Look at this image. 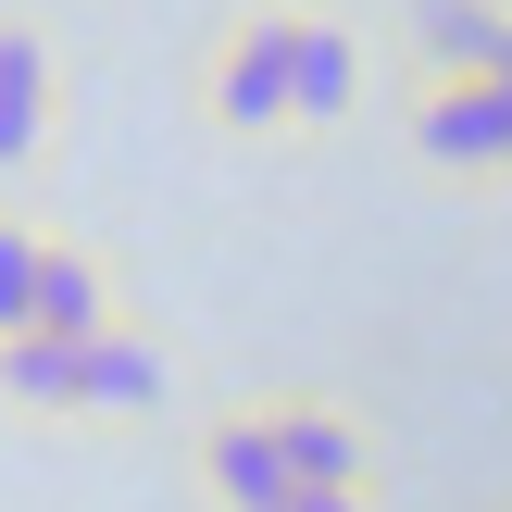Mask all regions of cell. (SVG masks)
Segmentation results:
<instances>
[{"instance_id":"7","label":"cell","mask_w":512,"mask_h":512,"mask_svg":"<svg viewBox=\"0 0 512 512\" xmlns=\"http://www.w3.org/2000/svg\"><path fill=\"white\" fill-rule=\"evenodd\" d=\"M100 325H113V263H100V250H75V238H50V250H38V300H25V338L88 350Z\"/></svg>"},{"instance_id":"10","label":"cell","mask_w":512,"mask_h":512,"mask_svg":"<svg viewBox=\"0 0 512 512\" xmlns=\"http://www.w3.org/2000/svg\"><path fill=\"white\" fill-rule=\"evenodd\" d=\"M0 400H13V413H88V350H63V338H0Z\"/></svg>"},{"instance_id":"12","label":"cell","mask_w":512,"mask_h":512,"mask_svg":"<svg viewBox=\"0 0 512 512\" xmlns=\"http://www.w3.org/2000/svg\"><path fill=\"white\" fill-rule=\"evenodd\" d=\"M288 512H375V488H300Z\"/></svg>"},{"instance_id":"4","label":"cell","mask_w":512,"mask_h":512,"mask_svg":"<svg viewBox=\"0 0 512 512\" xmlns=\"http://www.w3.org/2000/svg\"><path fill=\"white\" fill-rule=\"evenodd\" d=\"M275 450H288V488H375V438L363 413H338V400H275Z\"/></svg>"},{"instance_id":"2","label":"cell","mask_w":512,"mask_h":512,"mask_svg":"<svg viewBox=\"0 0 512 512\" xmlns=\"http://www.w3.org/2000/svg\"><path fill=\"white\" fill-rule=\"evenodd\" d=\"M413 150H425L438 175H512V75L413 88Z\"/></svg>"},{"instance_id":"9","label":"cell","mask_w":512,"mask_h":512,"mask_svg":"<svg viewBox=\"0 0 512 512\" xmlns=\"http://www.w3.org/2000/svg\"><path fill=\"white\" fill-rule=\"evenodd\" d=\"M163 388H175V363H163V338L150 325H100L88 338V413H113V425H138V413H163Z\"/></svg>"},{"instance_id":"5","label":"cell","mask_w":512,"mask_h":512,"mask_svg":"<svg viewBox=\"0 0 512 512\" xmlns=\"http://www.w3.org/2000/svg\"><path fill=\"white\" fill-rule=\"evenodd\" d=\"M288 113L300 125H350L363 113V25L300 13V38H288Z\"/></svg>"},{"instance_id":"6","label":"cell","mask_w":512,"mask_h":512,"mask_svg":"<svg viewBox=\"0 0 512 512\" xmlns=\"http://www.w3.org/2000/svg\"><path fill=\"white\" fill-rule=\"evenodd\" d=\"M200 488H213V512H288V450H275L263 413H225L213 438H200Z\"/></svg>"},{"instance_id":"1","label":"cell","mask_w":512,"mask_h":512,"mask_svg":"<svg viewBox=\"0 0 512 512\" xmlns=\"http://www.w3.org/2000/svg\"><path fill=\"white\" fill-rule=\"evenodd\" d=\"M288 38H300V13L288 0H263V13H225V38H213V63H200V113L225 125V138H288Z\"/></svg>"},{"instance_id":"3","label":"cell","mask_w":512,"mask_h":512,"mask_svg":"<svg viewBox=\"0 0 512 512\" xmlns=\"http://www.w3.org/2000/svg\"><path fill=\"white\" fill-rule=\"evenodd\" d=\"M400 50H413L425 88L512 75V0H400Z\"/></svg>"},{"instance_id":"11","label":"cell","mask_w":512,"mask_h":512,"mask_svg":"<svg viewBox=\"0 0 512 512\" xmlns=\"http://www.w3.org/2000/svg\"><path fill=\"white\" fill-rule=\"evenodd\" d=\"M38 225H25V213H0V338H25V300H38Z\"/></svg>"},{"instance_id":"8","label":"cell","mask_w":512,"mask_h":512,"mask_svg":"<svg viewBox=\"0 0 512 512\" xmlns=\"http://www.w3.org/2000/svg\"><path fill=\"white\" fill-rule=\"evenodd\" d=\"M50 100H63V88H50V38H38L25 13H0V175H13V163H38Z\"/></svg>"}]
</instances>
